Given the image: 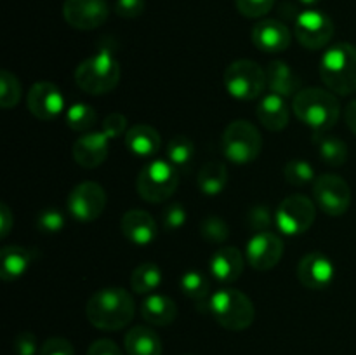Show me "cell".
Wrapping results in <instances>:
<instances>
[{
  "instance_id": "obj_1",
  "label": "cell",
  "mask_w": 356,
  "mask_h": 355,
  "mask_svg": "<svg viewBox=\"0 0 356 355\" xmlns=\"http://www.w3.org/2000/svg\"><path fill=\"white\" fill-rule=\"evenodd\" d=\"M86 315L97 329L120 331L134 319V298L124 287H103L89 298Z\"/></svg>"
},
{
  "instance_id": "obj_2",
  "label": "cell",
  "mask_w": 356,
  "mask_h": 355,
  "mask_svg": "<svg viewBox=\"0 0 356 355\" xmlns=\"http://www.w3.org/2000/svg\"><path fill=\"white\" fill-rule=\"evenodd\" d=\"M292 110L302 124L313 129L315 134H322L337 124L341 104L332 90L306 87L299 90L292 100Z\"/></svg>"
},
{
  "instance_id": "obj_3",
  "label": "cell",
  "mask_w": 356,
  "mask_h": 355,
  "mask_svg": "<svg viewBox=\"0 0 356 355\" xmlns=\"http://www.w3.org/2000/svg\"><path fill=\"white\" fill-rule=\"evenodd\" d=\"M320 77L327 89L339 96L356 93V47L348 42L334 44L320 59Z\"/></svg>"
},
{
  "instance_id": "obj_4",
  "label": "cell",
  "mask_w": 356,
  "mask_h": 355,
  "mask_svg": "<svg viewBox=\"0 0 356 355\" xmlns=\"http://www.w3.org/2000/svg\"><path fill=\"white\" fill-rule=\"evenodd\" d=\"M205 305L216 322L228 331L247 329L252 326L254 317H256L252 299L233 287H225L212 292Z\"/></svg>"
},
{
  "instance_id": "obj_5",
  "label": "cell",
  "mask_w": 356,
  "mask_h": 355,
  "mask_svg": "<svg viewBox=\"0 0 356 355\" xmlns=\"http://www.w3.org/2000/svg\"><path fill=\"white\" fill-rule=\"evenodd\" d=\"M120 75L122 70L117 58L108 49H101L76 66L75 84L90 96H103L118 86Z\"/></svg>"
},
{
  "instance_id": "obj_6",
  "label": "cell",
  "mask_w": 356,
  "mask_h": 355,
  "mask_svg": "<svg viewBox=\"0 0 356 355\" xmlns=\"http://www.w3.org/2000/svg\"><path fill=\"white\" fill-rule=\"evenodd\" d=\"M221 150L226 160L236 166H245L259 157L263 150V136L250 122L233 120L222 131Z\"/></svg>"
},
{
  "instance_id": "obj_7",
  "label": "cell",
  "mask_w": 356,
  "mask_h": 355,
  "mask_svg": "<svg viewBox=\"0 0 356 355\" xmlns=\"http://www.w3.org/2000/svg\"><path fill=\"white\" fill-rule=\"evenodd\" d=\"M179 184V171L169 160L156 159L146 164L138 174L136 188L143 200L162 204L174 195Z\"/></svg>"
},
{
  "instance_id": "obj_8",
  "label": "cell",
  "mask_w": 356,
  "mask_h": 355,
  "mask_svg": "<svg viewBox=\"0 0 356 355\" xmlns=\"http://www.w3.org/2000/svg\"><path fill=\"white\" fill-rule=\"evenodd\" d=\"M222 84L232 97L240 101H252L261 97L266 86V70L250 59H236L226 66Z\"/></svg>"
},
{
  "instance_id": "obj_9",
  "label": "cell",
  "mask_w": 356,
  "mask_h": 355,
  "mask_svg": "<svg viewBox=\"0 0 356 355\" xmlns=\"http://www.w3.org/2000/svg\"><path fill=\"white\" fill-rule=\"evenodd\" d=\"M316 218V202L302 194L285 197L275 211V225L278 232L298 237L308 232Z\"/></svg>"
},
{
  "instance_id": "obj_10",
  "label": "cell",
  "mask_w": 356,
  "mask_h": 355,
  "mask_svg": "<svg viewBox=\"0 0 356 355\" xmlns=\"http://www.w3.org/2000/svg\"><path fill=\"white\" fill-rule=\"evenodd\" d=\"M106 191L96 181L79 183L68 195V212L75 221L90 223L96 221L106 207Z\"/></svg>"
},
{
  "instance_id": "obj_11",
  "label": "cell",
  "mask_w": 356,
  "mask_h": 355,
  "mask_svg": "<svg viewBox=\"0 0 356 355\" xmlns=\"http://www.w3.org/2000/svg\"><path fill=\"white\" fill-rule=\"evenodd\" d=\"M334 21L318 9H306L296 17L294 35L302 47L309 51L323 49L334 37Z\"/></svg>"
},
{
  "instance_id": "obj_12",
  "label": "cell",
  "mask_w": 356,
  "mask_h": 355,
  "mask_svg": "<svg viewBox=\"0 0 356 355\" xmlns=\"http://www.w3.org/2000/svg\"><path fill=\"white\" fill-rule=\"evenodd\" d=\"M316 205L329 216H343L351 205V188L337 174H322L313 181Z\"/></svg>"
},
{
  "instance_id": "obj_13",
  "label": "cell",
  "mask_w": 356,
  "mask_h": 355,
  "mask_svg": "<svg viewBox=\"0 0 356 355\" xmlns=\"http://www.w3.org/2000/svg\"><path fill=\"white\" fill-rule=\"evenodd\" d=\"M284 256V240L273 232H256L245 247V260L254 270L266 271L277 267Z\"/></svg>"
},
{
  "instance_id": "obj_14",
  "label": "cell",
  "mask_w": 356,
  "mask_h": 355,
  "mask_svg": "<svg viewBox=\"0 0 356 355\" xmlns=\"http://www.w3.org/2000/svg\"><path fill=\"white\" fill-rule=\"evenodd\" d=\"M110 16L106 0H65L63 17L76 30L89 31L103 26Z\"/></svg>"
},
{
  "instance_id": "obj_15",
  "label": "cell",
  "mask_w": 356,
  "mask_h": 355,
  "mask_svg": "<svg viewBox=\"0 0 356 355\" xmlns=\"http://www.w3.org/2000/svg\"><path fill=\"white\" fill-rule=\"evenodd\" d=\"M26 106L38 120H54L65 111V96L56 84L40 80L31 86L26 96Z\"/></svg>"
},
{
  "instance_id": "obj_16",
  "label": "cell",
  "mask_w": 356,
  "mask_h": 355,
  "mask_svg": "<svg viewBox=\"0 0 356 355\" xmlns=\"http://www.w3.org/2000/svg\"><path fill=\"white\" fill-rule=\"evenodd\" d=\"M334 277H336V267L325 254L309 253L299 261L298 278L306 289L322 291L332 284Z\"/></svg>"
},
{
  "instance_id": "obj_17",
  "label": "cell",
  "mask_w": 356,
  "mask_h": 355,
  "mask_svg": "<svg viewBox=\"0 0 356 355\" xmlns=\"http://www.w3.org/2000/svg\"><path fill=\"white\" fill-rule=\"evenodd\" d=\"M110 141L103 131L83 132V136L73 143V159L83 169H96L108 159Z\"/></svg>"
},
{
  "instance_id": "obj_18",
  "label": "cell",
  "mask_w": 356,
  "mask_h": 355,
  "mask_svg": "<svg viewBox=\"0 0 356 355\" xmlns=\"http://www.w3.org/2000/svg\"><path fill=\"white\" fill-rule=\"evenodd\" d=\"M250 37H252L254 45L259 51L268 52V54H277V52L285 51L292 40L289 26L278 19H263L256 23Z\"/></svg>"
},
{
  "instance_id": "obj_19",
  "label": "cell",
  "mask_w": 356,
  "mask_h": 355,
  "mask_svg": "<svg viewBox=\"0 0 356 355\" xmlns=\"http://www.w3.org/2000/svg\"><path fill=\"white\" fill-rule=\"evenodd\" d=\"M120 230L125 239L134 246H149L159 233L153 216L143 209H131L125 212L122 216Z\"/></svg>"
},
{
  "instance_id": "obj_20",
  "label": "cell",
  "mask_w": 356,
  "mask_h": 355,
  "mask_svg": "<svg viewBox=\"0 0 356 355\" xmlns=\"http://www.w3.org/2000/svg\"><path fill=\"white\" fill-rule=\"evenodd\" d=\"M245 256L236 247L225 246L219 247L209 260V271L216 281L222 284H232L238 281L245 267Z\"/></svg>"
},
{
  "instance_id": "obj_21",
  "label": "cell",
  "mask_w": 356,
  "mask_h": 355,
  "mask_svg": "<svg viewBox=\"0 0 356 355\" xmlns=\"http://www.w3.org/2000/svg\"><path fill=\"white\" fill-rule=\"evenodd\" d=\"M124 139L129 152L136 157H143V159H148V157L159 153L160 146H162V136L149 124L132 125L125 132Z\"/></svg>"
},
{
  "instance_id": "obj_22",
  "label": "cell",
  "mask_w": 356,
  "mask_h": 355,
  "mask_svg": "<svg viewBox=\"0 0 356 355\" xmlns=\"http://www.w3.org/2000/svg\"><path fill=\"white\" fill-rule=\"evenodd\" d=\"M266 86L282 97H292L301 90V79L285 61H271L266 66Z\"/></svg>"
},
{
  "instance_id": "obj_23",
  "label": "cell",
  "mask_w": 356,
  "mask_h": 355,
  "mask_svg": "<svg viewBox=\"0 0 356 355\" xmlns=\"http://www.w3.org/2000/svg\"><path fill=\"white\" fill-rule=\"evenodd\" d=\"M257 118L261 124L268 129V131H282L287 127L289 118H291V110L285 101V97L278 96V94L270 93L266 96L261 97L259 104H257Z\"/></svg>"
},
{
  "instance_id": "obj_24",
  "label": "cell",
  "mask_w": 356,
  "mask_h": 355,
  "mask_svg": "<svg viewBox=\"0 0 356 355\" xmlns=\"http://www.w3.org/2000/svg\"><path fill=\"white\" fill-rule=\"evenodd\" d=\"M141 317L152 326H170L177 317V305L170 296L153 292L141 303Z\"/></svg>"
},
{
  "instance_id": "obj_25",
  "label": "cell",
  "mask_w": 356,
  "mask_h": 355,
  "mask_svg": "<svg viewBox=\"0 0 356 355\" xmlns=\"http://www.w3.org/2000/svg\"><path fill=\"white\" fill-rule=\"evenodd\" d=\"M127 355H162V340L148 326H136L124 338Z\"/></svg>"
},
{
  "instance_id": "obj_26",
  "label": "cell",
  "mask_w": 356,
  "mask_h": 355,
  "mask_svg": "<svg viewBox=\"0 0 356 355\" xmlns=\"http://www.w3.org/2000/svg\"><path fill=\"white\" fill-rule=\"evenodd\" d=\"M31 265L30 251L21 246H6L0 251V277L6 282L23 277Z\"/></svg>"
},
{
  "instance_id": "obj_27",
  "label": "cell",
  "mask_w": 356,
  "mask_h": 355,
  "mask_svg": "<svg viewBox=\"0 0 356 355\" xmlns=\"http://www.w3.org/2000/svg\"><path fill=\"white\" fill-rule=\"evenodd\" d=\"M228 184V169L222 162L211 160L204 164L197 174V187L207 197H216L222 194Z\"/></svg>"
},
{
  "instance_id": "obj_28",
  "label": "cell",
  "mask_w": 356,
  "mask_h": 355,
  "mask_svg": "<svg viewBox=\"0 0 356 355\" xmlns=\"http://www.w3.org/2000/svg\"><path fill=\"white\" fill-rule=\"evenodd\" d=\"M313 141H315L316 150H318V157L325 166L341 167L346 164L350 152H348V145L343 139L322 132V134H315Z\"/></svg>"
},
{
  "instance_id": "obj_29",
  "label": "cell",
  "mask_w": 356,
  "mask_h": 355,
  "mask_svg": "<svg viewBox=\"0 0 356 355\" xmlns=\"http://www.w3.org/2000/svg\"><path fill=\"white\" fill-rule=\"evenodd\" d=\"M162 284V270L156 263H143L131 275V287L138 294H153Z\"/></svg>"
},
{
  "instance_id": "obj_30",
  "label": "cell",
  "mask_w": 356,
  "mask_h": 355,
  "mask_svg": "<svg viewBox=\"0 0 356 355\" xmlns=\"http://www.w3.org/2000/svg\"><path fill=\"white\" fill-rule=\"evenodd\" d=\"M165 159L176 167L177 171H183L191 166L195 159V141L186 134L172 136L167 143Z\"/></svg>"
},
{
  "instance_id": "obj_31",
  "label": "cell",
  "mask_w": 356,
  "mask_h": 355,
  "mask_svg": "<svg viewBox=\"0 0 356 355\" xmlns=\"http://www.w3.org/2000/svg\"><path fill=\"white\" fill-rule=\"evenodd\" d=\"M65 115L66 125L76 132H90V129L97 124V111L82 101L70 104Z\"/></svg>"
},
{
  "instance_id": "obj_32",
  "label": "cell",
  "mask_w": 356,
  "mask_h": 355,
  "mask_svg": "<svg viewBox=\"0 0 356 355\" xmlns=\"http://www.w3.org/2000/svg\"><path fill=\"white\" fill-rule=\"evenodd\" d=\"M179 287L184 294L197 303H204L211 298V281L198 270H190L179 278Z\"/></svg>"
},
{
  "instance_id": "obj_33",
  "label": "cell",
  "mask_w": 356,
  "mask_h": 355,
  "mask_svg": "<svg viewBox=\"0 0 356 355\" xmlns=\"http://www.w3.org/2000/svg\"><path fill=\"white\" fill-rule=\"evenodd\" d=\"M284 176L287 183L294 184V187H305V184L313 183L316 180L315 167L308 162V160H289L284 167Z\"/></svg>"
},
{
  "instance_id": "obj_34",
  "label": "cell",
  "mask_w": 356,
  "mask_h": 355,
  "mask_svg": "<svg viewBox=\"0 0 356 355\" xmlns=\"http://www.w3.org/2000/svg\"><path fill=\"white\" fill-rule=\"evenodd\" d=\"M21 94H23V89H21L17 77L7 70H2L0 72V106L3 110L14 108L19 103Z\"/></svg>"
},
{
  "instance_id": "obj_35",
  "label": "cell",
  "mask_w": 356,
  "mask_h": 355,
  "mask_svg": "<svg viewBox=\"0 0 356 355\" xmlns=\"http://www.w3.org/2000/svg\"><path fill=\"white\" fill-rule=\"evenodd\" d=\"M200 235L202 239L211 244H222L229 237V226L219 216H207L200 223Z\"/></svg>"
},
{
  "instance_id": "obj_36",
  "label": "cell",
  "mask_w": 356,
  "mask_h": 355,
  "mask_svg": "<svg viewBox=\"0 0 356 355\" xmlns=\"http://www.w3.org/2000/svg\"><path fill=\"white\" fill-rule=\"evenodd\" d=\"M37 228L45 235H56L65 228V216L58 209H44L37 216Z\"/></svg>"
},
{
  "instance_id": "obj_37",
  "label": "cell",
  "mask_w": 356,
  "mask_h": 355,
  "mask_svg": "<svg viewBox=\"0 0 356 355\" xmlns=\"http://www.w3.org/2000/svg\"><path fill=\"white\" fill-rule=\"evenodd\" d=\"M273 216H271L270 207L266 204L252 205L247 212V225L254 230V232H268L273 223Z\"/></svg>"
},
{
  "instance_id": "obj_38",
  "label": "cell",
  "mask_w": 356,
  "mask_h": 355,
  "mask_svg": "<svg viewBox=\"0 0 356 355\" xmlns=\"http://www.w3.org/2000/svg\"><path fill=\"white\" fill-rule=\"evenodd\" d=\"M277 0H235V7L245 17H263L273 9Z\"/></svg>"
},
{
  "instance_id": "obj_39",
  "label": "cell",
  "mask_w": 356,
  "mask_h": 355,
  "mask_svg": "<svg viewBox=\"0 0 356 355\" xmlns=\"http://www.w3.org/2000/svg\"><path fill=\"white\" fill-rule=\"evenodd\" d=\"M188 219V212L184 209L183 204L179 202H174V204H169L162 212V221L165 230H170V232H176L181 226H184Z\"/></svg>"
},
{
  "instance_id": "obj_40",
  "label": "cell",
  "mask_w": 356,
  "mask_h": 355,
  "mask_svg": "<svg viewBox=\"0 0 356 355\" xmlns=\"http://www.w3.org/2000/svg\"><path fill=\"white\" fill-rule=\"evenodd\" d=\"M101 131H103L110 139H117L120 138V136H125V132L129 131L127 117L122 113H110L103 120Z\"/></svg>"
},
{
  "instance_id": "obj_41",
  "label": "cell",
  "mask_w": 356,
  "mask_h": 355,
  "mask_svg": "<svg viewBox=\"0 0 356 355\" xmlns=\"http://www.w3.org/2000/svg\"><path fill=\"white\" fill-rule=\"evenodd\" d=\"M146 2L145 0H115L113 10L117 16L125 17V19H136L145 13Z\"/></svg>"
},
{
  "instance_id": "obj_42",
  "label": "cell",
  "mask_w": 356,
  "mask_h": 355,
  "mask_svg": "<svg viewBox=\"0 0 356 355\" xmlns=\"http://www.w3.org/2000/svg\"><path fill=\"white\" fill-rule=\"evenodd\" d=\"M38 355H75V348L65 338H49L42 343Z\"/></svg>"
},
{
  "instance_id": "obj_43",
  "label": "cell",
  "mask_w": 356,
  "mask_h": 355,
  "mask_svg": "<svg viewBox=\"0 0 356 355\" xmlns=\"http://www.w3.org/2000/svg\"><path fill=\"white\" fill-rule=\"evenodd\" d=\"M38 343L33 333H19L13 341V352L14 355H37L38 354Z\"/></svg>"
},
{
  "instance_id": "obj_44",
  "label": "cell",
  "mask_w": 356,
  "mask_h": 355,
  "mask_svg": "<svg viewBox=\"0 0 356 355\" xmlns=\"http://www.w3.org/2000/svg\"><path fill=\"white\" fill-rule=\"evenodd\" d=\"M87 355H124L115 341L111 340H96L87 350Z\"/></svg>"
},
{
  "instance_id": "obj_45",
  "label": "cell",
  "mask_w": 356,
  "mask_h": 355,
  "mask_svg": "<svg viewBox=\"0 0 356 355\" xmlns=\"http://www.w3.org/2000/svg\"><path fill=\"white\" fill-rule=\"evenodd\" d=\"M13 225H14V216L13 212H10L9 205L0 204V237H2V239L9 235Z\"/></svg>"
},
{
  "instance_id": "obj_46",
  "label": "cell",
  "mask_w": 356,
  "mask_h": 355,
  "mask_svg": "<svg viewBox=\"0 0 356 355\" xmlns=\"http://www.w3.org/2000/svg\"><path fill=\"white\" fill-rule=\"evenodd\" d=\"M344 118H346V124L350 127V131L356 136V97L348 103L346 110H344Z\"/></svg>"
},
{
  "instance_id": "obj_47",
  "label": "cell",
  "mask_w": 356,
  "mask_h": 355,
  "mask_svg": "<svg viewBox=\"0 0 356 355\" xmlns=\"http://www.w3.org/2000/svg\"><path fill=\"white\" fill-rule=\"evenodd\" d=\"M299 2H301L302 6H308V7H312V6H315V3H318L320 0H299Z\"/></svg>"
}]
</instances>
